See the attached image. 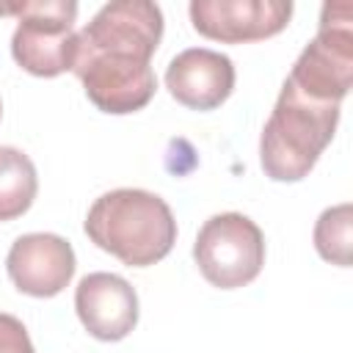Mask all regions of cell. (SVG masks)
<instances>
[{"label": "cell", "instance_id": "9a60e30c", "mask_svg": "<svg viewBox=\"0 0 353 353\" xmlns=\"http://www.w3.org/2000/svg\"><path fill=\"white\" fill-rule=\"evenodd\" d=\"M0 113H3V105H0Z\"/></svg>", "mask_w": 353, "mask_h": 353}, {"label": "cell", "instance_id": "7a4b0ae2", "mask_svg": "<svg viewBox=\"0 0 353 353\" xmlns=\"http://www.w3.org/2000/svg\"><path fill=\"white\" fill-rule=\"evenodd\" d=\"M339 124V105L317 102L284 80L259 138V163L273 182L309 176Z\"/></svg>", "mask_w": 353, "mask_h": 353}, {"label": "cell", "instance_id": "8fae6325", "mask_svg": "<svg viewBox=\"0 0 353 353\" xmlns=\"http://www.w3.org/2000/svg\"><path fill=\"white\" fill-rule=\"evenodd\" d=\"M165 88L190 110H215L234 88L232 58L207 47L182 50L165 69Z\"/></svg>", "mask_w": 353, "mask_h": 353}, {"label": "cell", "instance_id": "4fadbf2b", "mask_svg": "<svg viewBox=\"0 0 353 353\" xmlns=\"http://www.w3.org/2000/svg\"><path fill=\"white\" fill-rule=\"evenodd\" d=\"M314 248L325 262L350 268L353 262V207L350 204H336L320 212L314 223Z\"/></svg>", "mask_w": 353, "mask_h": 353}, {"label": "cell", "instance_id": "5bb4252c", "mask_svg": "<svg viewBox=\"0 0 353 353\" xmlns=\"http://www.w3.org/2000/svg\"><path fill=\"white\" fill-rule=\"evenodd\" d=\"M0 353H36L22 320L6 312H0Z\"/></svg>", "mask_w": 353, "mask_h": 353}, {"label": "cell", "instance_id": "ba28073f", "mask_svg": "<svg viewBox=\"0 0 353 353\" xmlns=\"http://www.w3.org/2000/svg\"><path fill=\"white\" fill-rule=\"evenodd\" d=\"M193 28L221 44L262 41L281 33L292 17L290 0H193Z\"/></svg>", "mask_w": 353, "mask_h": 353}, {"label": "cell", "instance_id": "277c9868", "mask_svg": "<svg viewBox=\"0 0 353 353\" xmlns=\"http://www.w3.org/2000/svg\"><path fill=\"white\" fill-rule=\"evenodd\" d=\"M353 80V6L325 3L317 36L292 63L287 83L317 102L339 105Z\"/></svg>", "mask_w": 353, "mask_h": 353}, {"label": "cell", "instance_id": "3957f363", "mask_svg": "<svg viewBox=\"0 0 353 353\" xmlns=\"http://www.w3.org/2000/svg\"><path fill=\"white\" fill-rule=\"evenodd\" d=\"M0 14H17L11 36L14 61L36 77H58L72 69L77 47V3L72 0H19L0 6Z\"/></svg>", "mask_w": 353, "mask_h": 353}, {"label": "cell", "instance_id": "5b68a950", "mask_svg": "<svg viewBox=\"0 0 353 353\" xmlns=\"http://www.w3.org/2000/svg\"><path fill=\"white\" fill-rule=\"evenodd\" d=\"M193 259L212 287H245L259 276L265 265V234L243 212L212 215L196 234Z\"/></svg>", "mask_w": 353, "mask_h": 353}, {"label": "cell", "instance_id": "7c38bea8", "mask_svg": "<svg viewBox=\"0 0 353 353\" xmlns=\"http://www.w3.org/2000/svg\"><path fill=\"white\" fill-rule=\"evenodd\" d=\"M39 176L33 160L17 146H0V221L25 215L36 199Z\"/></svg>", "mask_w": 353, "mask_h": 353}, {"label": "cell", "instance_id": "9c48e42d", "mask_svg": "<svg viewBox=\"0 0 353 353\" xmlns=\"http://www.w3.org/2000/svg\"><path fill=\"white\" fill-rule=\"evenodd\" d=\"M77 259L69 240L50 232L22 234L11 243L6 270L14 287L33 298H52L63 292L74 276Z\"/></svg>", "mask_w": 353, "mask_h": 353}, {"label": "cell", "instance_id": "8992f818", "mask_svg": "<svg viewBox=\"0 0 353 353\" xmlns=\"http://www.w3.org/2000/svg\"><path fill=\"white\" fill-rule=\"evenodd\" d=\"M163 39V11L149 0H113L77 33V52L152 61Z\"/></svg>", "mask_w": 353, "mask_h": 353}, {"label": "cell", "instance_id": "6da1fadb", "mask_svg": "<svg viewBox=\"0 0 353 353\" xmlns=\"http://www.w3.org/2000/svg\"><path fill=\"white\" fill-rule=\"evenodd\" d=\"M85 234L97 248L113 254L127 268H149L174 248L176 221L157 193L119 188L91 204Z\"/></svg>", "mask_w": 353, "mask_h": 353}, {"label": "cell", "instance_id": "52a82bcc", "mask_svg": "<svg viewBox=\"0 0 353 353\" xmlns=\"http://www.w3.org/2000/svg\"><path fill=\"white\" fill-rule=\"evenodd\" d=\"M72 72L80 77L85 97L99 110L113 116H124L146 108L157 91L154 69L146 61H135V58L74 50Z\"/></svg>", "mask_w": 353, "mask_h": 353}, {"label": "cell", "instance_id": "30bf717a", "mask_svg": "<svg viewBox=\"0 0 353 353\" xmlns=\"http://www.w3.org/2000/svg\"><path fill=\"white\" fill-rule=\"evenodd\" d=\"M74 309L83 328L102 342H119L138 325L135 287L116 273H88L74 290Z\"/></svg>", "mask_w": 353, "mask_h": 353}]
</instances>
